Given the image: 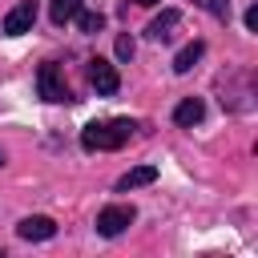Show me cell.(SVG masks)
<instances>
[{
	"label": "cell",
	"instance_id": "obj_12",
	"mask_svg": "<svg viewBox=\"0 0 258 258\" xmlns=\"http://www.w3.org/2000/svg\"><path fill=\"white\" fill-rule=\"evenodd\" d=\"M73 20H77V28H81V32H89V36L105 28V16H101V12H77Z\"/></svg>",
	"mask_w": 258,
	"mask_h": 258
},
{
	"label": "cell",
	"instance_id": "obj_1",
	"mask_svg": "<svg viewBox=\"0 0 258 258\" xmlns=\"http://www.w3.org/2000/svg\"><path fill=\"white\" fill-rule=\"evenodd\" d=\"M133 129H137V121H129V117L89 121V125L81 129V145H85L89 153H101V149H121V145L133 137Z\"/></svg>",
	"mask_w": 258,
	"mask_h": 258
},
{
	"label": "cell",
	"instance_id": "obj_16",
	"mask_svg": "<svg viewBox=\"0 0 258 258\" xmlns=\"http://www.w3.org/2000/svg\"><path fill=\"white\" fill-rule=\"evenodd\" d=\"M194 4H198V8H206V4H210V0H194Z\"/></svg>",
	"mask_w": 258,
	"mask_h": 258
},
{
	"label": "cell",
	"instance_id": "obj_4",
	"mask_svg": "<svg viewBox=\"0 0 258 258\" xmlns=\"http://www.w3.org/2000/svg\"><path fill=\"white\" fill-rule=\"evenodd\" d=\"M32 24H36V4H32V0H20V4L4 16L0 32H4V36H24V32H32Z\"/></svg>",
	"mask_w": 258,
	"mask_h": 258
},
{
	"label": "cell",
	"instance_id": "obj_8",
	"mask_svg": "<svg viewBox=\"0 0 258 258\" xmlns=\"http://www.w3.org/2000/svg\"><path fill=\"white\" fill-rule=\"evenodd\" d=\"M177 20H181V12H177V8H165L161 16H153V20H149V28H145V32H149L153 40H169V36H173V28H177Z\"/></svg>",
	"mask_w": 258,
	"mask_h": 258
},
{
	"label": "cell",
	"instance_id": "obj_2",
	"mask_svg": "<svg viewBox=\"0 0 258 258\" xmlns=\"http://www.w3.org/2000/svg\"><path fill=\"white\" fill-rule=\"evenodd\" d=\"M36 93H40L44 101H52V105L73 101V93H69V85H64V77H60V64H52V60L40 64V73H36Z\"/></svg>",
	"mask_w": 258,
	"mask_h": 258
},
{
	"label": "cell",
	"instance_id": "obj_11",
	"mask_svg": "<svg viewBox=\"0 0 258 258\" xmlns=\"http://www.w3.org/2000/svg\"><path fill=\"white\" fill-rule=\"evenodd\" d=\"M77 12H81V0H52V4H48V16H52V24H69Z\"/></svg>",
	"mask_w": 258,
	"mask_h": 258
},
{
	"label": "cell",
	"instance_id": "obj_3",
	"mask_svg": "<svg viewBox=\"0 0 258 258\" xmlns=\"http://www.w3.org/2000/svg\"><path fill=\"white\" fill-rule=\"evenodd\" d=\"M133 218H137L133 206H105V210L97 214V234H101V238H117L125 226H133Z\"/></svg>",
	"mask_w": 258,
	"mask_h": 258
},
{
	"label": "cell",
	"instance_id": "obj_13",
	"mask_svg": "<svg viewBox=\"0 0 258 258\" xmlns=\"http://www.w3.org/2000/svg\"><path fill=\"white\" fill-rule=\"evenodd\" d=\"M117 60H133V40L129 36H117Z\"/></svg>",
	"mask_w": 258,
	"mask_h": 258
},
{
	"label": "cell",
	"instance_id": "obj_7",
	"mask_svg": "<svg viewBox=\"0 0 258 258\" xmlns=\"http://www.w3.org/2000/svg\"><path fill=\"white\" fill-rule=\"evenodd\" d=\"M202 117H206V105H202V97H185V101L173 109V121H177L181 129H194Z\"/></svg>",
	"mask_w": 258,
	"mask_h": 258
},
{
	"label": "cell",
	"instance_id": "obj_10",
	"mask_svg": "<svg viewBox=\"0 0 258 258\" xmlns=\"http://www.w3.org/2000/svg\"><path fill=\"white\" fill-rule=\"evenodd\" d=\"M202 52H206V44H202V40H189V44L173 56V73H189V69L202 60Z\"/></svg>",
	"mask_w": 258,
	"mask_h": 258
},
{
	"label": "cell",
	"instance_id": "obj_15",
	"mask_svg": "<svg viewBox=\"0 0 258 258\" xmlns=\"http://www.w3.org/2000/svg\"><path fill=\"white\" fill-rule=\"evenodd\" d=\"M137 4H141V8H153V4H157V0H137Z\"/></svg>",
	"mask_w": 258,
	"mask_h": 258
},
{
	"label": "cell",
	"instance_id": "obj_5",
	"mask_svg": "<svg viewBox=\"0 0 258 258\" xmlns=\"http://www.w3.org/2000/svg\"><path fill=\"white\" fill-rule=\"evenodd\" d=\"M89 81H93V89H97V97H113L117 89H121V77H117V69L109 64V60H89Z\"/></svg>",
	"mask_w": 258,
	"mask_h": 258
},
{
	"label": "cell",
	"instance_id": "obj_6",
	"mask_svg": "<svg viewBox=\"0 0 258 258\" xmlns=\"http://www.w3.org/2000/svg\"><path fill=\"white\" fill-rule=\"evenodd\" d=\"M16 234H20L24 242H48V238L56 234V222L44 218V214H32V218H24V222L16 226Z\"/></svg>",
	"mask_w": 258,
	"mask_h": 258
},
{
	"label": "cell",
	"instance_id": "obj_17",
	"mask_svg": "<svg viewBox=\"0 0 258 258\" xmlns=\"http://www.w3.org/2000/svg\"><path fill=\"white\" fill-rule=\"evenodd\" d=\"M0 165H4V153H0Z\"/></svg>",
	"mask_w": 258,
	"mask_h": 258
},
{
	"label": "cell",
	"instance_id": "obj_9",
	"mask_svg": "<svg viewBox=\"0 0 258 258\" xmlns=\"http://www.w3.org/2000/svg\"><path fill=\"white\" fill-rule=\"evenodd\" d=\"M149 181H157V165H137V169L121 173V181H117V194H129V189H137V185H149Z\"/></svg>",
	"mask_w": 258,
	"mask_h": 258
},
{
	"label": "cell",
	"instance_id": "obj_14",
	"mask_svg": "<svg viewBox=\"0 0 258 258\" xmlns=\"http://www.w3.org/2000/svg\"><path fill=\"white\" fill-rule=\"evenodd\" d=\"M246 28H250V32L258 28V8H246Z\"/></svg>",
	"mask_w": 258,
	"mask_h": 258
}]
</instances>
